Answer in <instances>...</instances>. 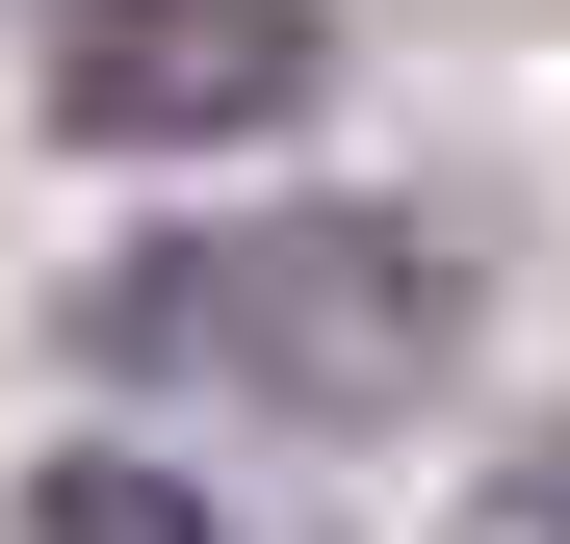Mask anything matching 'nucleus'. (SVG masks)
I'll return each mask as SVG.
<instances>
[{
    "mask_svg": "<svg viewBox=\"0 0 570 544\" xmlns=\"http://www.w3.org/2000/svg\"><path fill=\"white\" fill-rule=\"evenodd\" d=\"M337 52V0H27V78L78 156H208V130H285Z\"/></svg>",
    "mask_w": 570,
    "mask_h": 544,
    "instance_id": "2",
    "label": "nucleus"
},
{
    "mask_svg": "<svg viewBox=\"0 0 570 544\" xmlns=\"http://www.w3.org/2000/svg\"><path fill=\"white\" fill-rule=\"evenodd\" d=\"M27 544H259L208 467H156V441H52L27 467Z\"/></svg>",
    "mask_w": 570,
    "mask_h": 544,
    "instance_id": "3",
    "label": "nucleus"
},
{
    "mask_svg": "<svg viewBox=\"0 0 570 544\" xmlns=\"http://www.w3.org/2000/svg\"><path fill=\"white\" fill-rule=\"evenodd\" d=\"M441 337L466 286L415 234H363V208H259V234H156L78 286V363H130V389H208V415H390L441 389Z\"/></svg>",
    "mask_w": 570,
    "mask_h": 544,
    "instance_id": "1",
    "label": "nucleus"
}]
</instances>
